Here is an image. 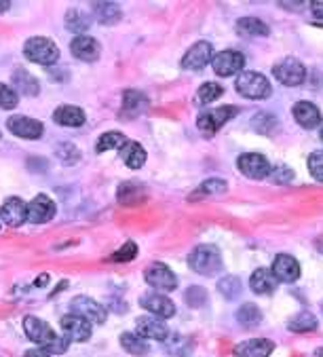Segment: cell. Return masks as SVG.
<instances>
[{
	"label": "cell",
	"mask_w": 323,
	"mask_h": 357,
	"mask_svg": "<svg viewBox=\"0 0 323 357\" xmlns=\"http://www.w3.org/2000/svg\"><path fill=\"white\" fill-rule=\"evenodd\" d=\"M24 330H26L28 338L32 342H36L40 349H45L47 353L59 355V353H63V351L68 349V338L57 336L47 321H42V319H38L34 315H26L24 317Z\"/></svg>",
	"instance_id": "6da1fadb"
},
{
	"label": "cell",
	"mask_w": 323,
	"mask_h": 357,
	"mask_svg": "<svg viewBox=\"0 0 323 357\" xmlns=\"http://www.w3.org/2000/svg\"><path fill=\"white\" fill-rule=\"evenodd\" d=\"M188 266L205 277H212L222 271V256L216 245H197L188 256Z\"/></svg>",
	"instance_id": "7a4b0ae2"
},
{
	"label": "cell",
	"mask_w": 323,
	"mask_h": 357,
	"mask_svg": "<svg viewBox=\"0 0 323 357\" xmlns=\"http://www.w3.org/2000/svg\"><path fill=\"white\" fill-rule=\"evenodd\" d=\"M237 91L247 100H265L271 96V83L260 73H241L235 83Z\"/></svg>",
	"instance_id": "3957f363"
},
{
	"label": "cell",
	"mask_w": 323,
	"mask_h": 357,
	"mask_svg": "<svg viewBox=\"0 0 323 357\" xmlns=\"http://www.w3.org/2000/svg\"><path fill=\"white\" fill-rule=\"evenodd\" d=\"M24 53L30 61L40 63V66H51L59 59V49L53 40L42 38V36H34L24 45Z\"/></svg>",
	"instance_id": "277c9868"
},
{
	"label": "cell",
	"mask_w": 323,
	"mask_h": 357,
	"mask_svg": "<svg viewBox=\"0 0 323 357\" xmlns=\"http://www.w3.org/2000/svg\"><path fill=\"white\" fill-rule=\"evenodd\" d=\"M273 75H275V79L281 85H285V87H298L306 79V68L296 57H285V59H281V61H277L273 66Z\"/></svg>",
	"instance_id": "5b68a950"
},
{
	"label": "cell",
	"mask_w": 323,
	"mask_h": 357,
	"mask_svg": "<svg viewBox=\"0 0 323 357\" xmlns=\"http://www.w3.org/2000/svg\"><path fill=\"white\" fill-rule=\"evenodd\" d=\"M144 279L148 285H152L155 290H163V292H171L178 288V277L175 273L163 264V262H152L146 271H144Z\"/></svg>",
	"instance_id": "8992f818"
},
{
	"label": "cell",
	"mask_w": 323,
	"mask_h": 357,
	"mask_svg": "<svg viewBox=\"0 0 323 357\" xmlns=\"http://www.w3.org/2000/svg\"><path fill=\"white\" fill-rule=\"evenodd\" d=\"M237 167L243 176L251 178V180H265L271 176V163L258 153H247V155H241L237 159Z\"/></svg>",
	"instance_id": "52a82bcc"
},
{
	"label": "cell",
	"mask_w": 323,
	"mask_h": 357,
	"mask_svg": "<svg viewBox=\"0 0 323 357\" xmlns=\"http://www.w3.org/2000/svg\"><path fill=\"white\" fill-rule=\"evenodd\" d=\"M212 66L218 77H230V75H237L239 70H243L245 57H243V53H239L235 49H226V51H220L214 55Z\"/></svg>",
	"instance_id": "ba28073f"
},
{
	"label": "cell",
	"mask_w": 323,
	"mask_h": 357,
	"mask_svg": "<svg viewBox=\"0 0 323 357\" xmlns=\"http://www.w3.org/2000/svg\"><path fill=\"white\" fill-rule=\"evenodd\" d=\"M70 309H72V313L85 317L89 324H97L100 326V324H106V319H108L106 309L100 303H95L93 298H89V296H77V298H72Z\"/></svg>",
	"instance_id": "9c48e42d"
},
{
	"label": "cell",
	"mask_w": 323,
	"mask_h": 357,
	"mask_svg": "<svg viewBox=\"0 0 323 357\" xmlns=\"http://www.w3.org/2000/svg\"><path fill=\"white\" fill-rule=\"evenodd\" d=\"M63 334H66L68 340H74V342H85L91 338V324L77 315V313H68V315H63L61 321H59Z\"/></svg>",
	"instance_id": "30bf717a"
},
{
	"label": "cell",
	"mask_w": 323,
	"mask_h": 357,
	"mask_svg": "<svg viewBox=\"0 0 323 357\" xmlns=\"http://www.w3.org/2000/svg\"><path fill=\"white\" fill-rule=\"evenodd\" d=\"M212 59H214V47L207 40H201L186 51V55L182 57V68L184 70H203Z\"/></svg>",
	"instance_id": "8fae6325"
},
{
	"label": "cell",
	"mask_w": 323,
	"mask_h": 357,
	"mask_svg": "<svg viewBox=\"0 0 323 357\" xmlns=\"http://www.w3.org/2000/svg\"><path fill=\"white\" fill-rule=\"evenodd\" d=\"M237 114V108L233 106H222L216 110H207L197 119V127L205 133H216L220 127H224L233 116Z\"/></svg>",
	"instance_id": "7c38bea8"
},
{
	"label": "cell",
	"mask_w": 323,
	"mask_h": 357,
	"mask_svg": "<svg viewBox=\"0 0 323 357\" xmlns=\"http://www.w3.org/2000/svg\"><path fill=\"white\" fill-rule=\"evenodd\" d=\"M0 220L9 227H22L28 220V203L19 197H11L0 207Z\"/></svg>",
	"instance_id": "4fadbf2b"
},
{
	"label": "cell",
	"mask_w": 323,
	"mask_h": 357,
	"mask_svg": "<svg viewBox=\"0 0 323 357\" xmlns=\"http://www.w3.org/2000/svg\"><path fill=\"white\" fill-rule=\"evenodd\" d=\"M7 127L13 135L24 137V139H38L45 131L42 123L30 116H11L7 121Z\"/></svg>",
	"instance_id": "5bb4252c"
},
{
	"label": "cell",
	"mask_w": 323,
	"mask_h": 357,
	"mask_svg": "<svg viewBox=\"0 0 323 357\" xmlns=\"http://www.w3.org/2000/svg\"><path fill=\"white\" fill-rule=\"evenodd\" d=\"M55 216V203L47 195H36L28 203V220L34 225H45Z\"/></svg>",
	"instance_id": "9a60e30c"
},
{
	"label": "cell",
	"mask_w": 323,
	"mask_h": 357,
	"mask_svg": "<svg viewBox=\"0 0 323 357\" xmlns=\"http://www.w3.org/2000/svg\"><path fill=\"white\" fill-rule=\"evenodd\" d=\"M249 288L260 296H271L279 288V279L271 268H255L249 279Z\"/></svg>",
	"instance_id": "2e32d148"
},
{
	"label": "cell",
	"mask_w": 323,
	"mask_h": 357,
	"mask_svg": "<svg viewBox=\"0 0 323 357\" xmlns=\"http://www.w3.org/2000/svg\"><path fill=\"white\" fill-rule=\"evenodd\" d=\"M271 271L275 273V277L279 279V283H281V281H283V283H294V281L300 277V264H298V260H296L294 256H290V254H279V256L275 258Z\"/></svg>",
	"instance_id": "e0dca14e"
},
{
	"label": "cell",
	"mask_w": 323,
	"mask_h": 357,
	"mask_svg": "<svg viewBox=\"0 0 323 357\" xmlns=\"http://www.w3.org/2000/svg\"><path fill=\"white\" fill-rule=\"evenodd\" d=\"M140 305L146 311H150L155 317H161V319H169L175 315V305L163 294H146L140 298Z\"/></svg>",
	"instance_id": "ac0fdd59"
},
{
	"label": "cell",
	"mask_w": 323,
	"mask_h": 357,
	"mask_svg": "<svg viewBox=\"0 0 323 357\" xmlns=\"http://www.w3.org/2000/svg\"><path fill=\"white\" fill-rule=\"evenodd\" d=\"M275 351L273 340L267 338H251L235 347V357H271Z\"/></svg>",
	"instance_id": "d6986e66"
},
{
	"label": "cell",
	"mask_w": 323,
	"mask_h": 357,
	"mask_svg": "<svg viewBox=\"0 0 323 357\" xmlns=\"http://www.w3.org/2000/svg\"><path fill=\"white\" fill-rule=\"evenodd\" d=\"M70 51L77 59H83V61H95L102 53V47L95 38L91 36H77L72 43H70Z\"/></svg>",
	"instance_id": "ffe728a7"
},
{
	"label": "cell",
	"mask_w": 323,
	"mask_h": 357,
	"mask_svg": "<svg viewBox=\"0 0 323 357\" xmlns=\"http://www.w3.org/2000/svg\"><path fill=\"white\" fill-rule=\"evenodd\" d=\"M292 114L296 119V123L304 129H315L321 125V112L315 104L310 102H298L294 108H292Z\"/></svg>",
	"instance_id": "44dd1931"
},
{
	"label": "cell",
	"mask_w": 323,
	"mask_h": 357,
	"mask_svg": "<svg viewBox=\"0 0 323 357\" xmlns=\"http://www.w3.org/2000/svg\"><path fill=\"white\" fill-rule=\"evenodd\" d=\"M136 324H138V334L142 338L161 340V342L167 338V326L161 317H140Z\"/></svg>",
	"instance_id": "7402d4cb"
},
{
	"label": "cell",
	"mask_w": 323,
	"mask_h": 357,
	"mask_svg": "<svg viewBox=\"0 0 323 357\" xmlns=\"http://www.w3.org/2000/svg\"><path fill=\"white\" fill-rule=\"evenodd\" d=\"M148 108V98L142 93V91H136V89H129L123 93V114L134 119V116H140L142 112H146Z\"/></svg>",
	"instance_id": "603a6c76"
},
{
	"label": "cell",
	"mask_w": 323,
	"mask_h": 357,
	"mask_svg": "<svg viewBox=\"0 0 323 357\" xmlns=\"http://www.w3.org/2000/svg\"><path fill=\"white\" fill-rule=\"evenodd\" d=\"M11 85H13V91L17 93H24V96H36L40 91L38 87V81L28 73L24 68H15V73L11 75Z\"/></svg>",
	"instance_id": "cb8c5ba5"
},
{
	"label": "cell",
	"mask_w": 323,
	"mask_h": 357,
	"mask_svg": "<svg viewBox=\"0 0 323 357\" xmlns=\"http://www.w3.org/2000/svg\"><path fill=\"white\" fill-rule=\"evenodd\" d=\"M53 121L63 127H81L85 123V112L77 106H59L53 112Z\"/></svg>",
	"instance_id": "d4e9b609"
},
{
	"label": "cell",
	"mask_w": 323,
	"mask_h": 357,
	"mask_svg": "<svg viewBox=\"0 0 323 357\" xmlns=\"http://www.w3.org/2000/svg\"><path fill=\"white\" fill-rule=\"evenodd\" d=\"M120 157L129 169H140L146 163V151L138 144V142H127V144L120 149Z\"/></svg>",
	"instance_id": "484cf974"
},
{
	"label": "cell",
	"mask_w": 323,
	"mask_h": 357,
	"mask_svg": "<svg viewBox=\"0 0 323 357\" xmlns=\"http://www.w3.org/2000/svg\"><path fill=\"white\" fill-rule=\"evenodd\" d=\"M120 347H123L127 353L136 355V357H144V355H148V351H150L146 338H142L140 334H134V332H123V334H120Z\"/></svg>",
	"instance_id": "4316f807"
},
{
	"label": "cell",
	"mask_w": 323,
	"mask_h": 357,
	"mask_svg": "<svg viewBox=\"0 0 323 357\" xmlns=\"http://www.w3.org/2000/svg\"><path fill=\"white\" fill-rule=\"evenodd\" d=\"M262 311L258 309V305H253V303H245V305H241L239 307V311H237V321L243 326V328H258L262 324Z\"/></svg>",
	"instance_id": "83f0119b"
},
{
	"label": "cell",
	"mask_w": 323,
	"mask_h": 357,
	"mask_svg": "<svg viewBox=\"0 0 323 357\" xmlns=\"http://www.w3.org/2000/svg\"><path fill=\"white\" fill-rule=\"evenodd\" d=\"M269 26L258 17H243L237 22V34L241 36H269Z\"/></svg>",
	"instance_id": "f1b7e54d"
},
{
	"label": "cell",
	"mask_w": 323,
	"mask_h": 357,
	"mask_svg": "<svg viewBox=\"0 0 323 357\" xmlns=\"http://www.w3.org/2000/svg\"><path fill=\"white\" fill-rule=\"evenodd\" d=\"M91 11H93L95 20L100 24H104V26L116 24L120 20V9L114 3H93L91 5Z\"/></svg>",
	"instance_id": "f546056e"
},
{
	"label": "cell",
	"mask_w": 323,
	"mask_h": 357,
	"mask_svg": "<svg viewBox=\"0 0 323 357\" xmlns=\"http://www.w3.org/2000/svg\"><path fill=\"white\" fill-rule=\"evenodd\" d=\"M317 317L308 311H300L298 315H294L290 321H287V330L290 332H298V334H304V332H315L317 330Z\"/></svg>",
	"instance_id": "4dcf8cb0"
},
{
	"label": "cell",
	"mask_w": 323,
	"mask_h": 357,
	"mask_svg": "<svg viewBox=\"0 0 323 357\" xmlns=\"http://www.w3.org/2000/svg\"><path fill=\"white\" fill-rule=\"evenodd\" d=\"M89 26H91V17H89L85 11H81V9H70V11L66 13V28H68L70 32L83 36V32L89 30Z\"/></svg>",
	"instance_id": "1f68e13d"
},
{
	"label": "cell",
	"mask_w": 323,
	"mask_h": 357,
	"mask_svg": "<svg viewBox=\"0 0 323 357\" xmlns=\"http://www.w3.org/2000/svg\"><path fill=\"white\" fill-rule=\"evenodd\" d=\"M127 144V137L120 131H106L100 135L95 153H106V151H114V149H123Z\"/></svg>",
	"instance_id": "d6a6232c"
},
{
	"label": "cell",
	"mask_w": 323,
	"mask_h": 357,
	"mask_svg": "<svg viewBox=\"0 0 323 357\" xmlns=\"http://www.w3.org/2000/svg\"><path fill=\"white\" fill-rule=\"evenodd\" d=\"M241 290H243L241 279L235 277V275H226V277H222V279L218 281V292H220L224 298H228V301L237 298V296L241 294Z\"/></svg>",
	"instance_id": "836d02e7"
},
{
	"label": "cell",
	"mask_w": 323,
	"mask_h": 357,
	"mask_svg": "<svg viewBox=\"0 0 323 357\" xmlns=\"http://www.w3.org/2000/svg\"><path fill=\"white\" fill-rule=\"evenodd\" d=\"M165 349H167V353L173 355V357H184V355L190 353L192 342H190V338H186V336L173 334L171 338H165Z\"/></svg>",
	"instance_id": "e575fe53"
},
{
	"label": "cell",
	"mask_w": 323,
	"mask_h": 357,
	"mask_svg": "<svg viewBox=\"0 0 323 357\" xmlns=\"http://www.w3.org/2000/svg\"><path fill=\"white\" fill-rule=\"evenodd\" d=\"M277 127V119L269 112H258L253 119H251V129L262 133V135H271Z\"/></svg>",
	"instance_id": "d590c367"
},
{
	"label": "cell",
	"mask_w": 323,
	"mask_h": 357,
	"mask_svg": "<svg viewBox=\"0 0 323 357\" xmlns=\"http://www.w3.org/2000/svg\"><path fill=\"white\" fill-rule=\"evenodd\" d=\"M184 301L192 309H201V307L207 305V290L201 288V285H190V288L186 290V294H184Z\"/></svg>",
	"instance_id": "8d00e7d4"
},
{
	"label": "cell",
	"mask_w": 323,
	"mask_h": 357,
	"mask_svg": "<svg viewBox=\"0 0 323 357\" xmlns=\"http://www.w3.org/2000/svg\"><path fill=\"white\" fill-rule=\"evenodd\" d=\"M224 91H222V87L218 85V83H203L201 87H199V93H197V98H199V102L205 106V104H212V102H216L220 96H222Z\"/></svg>",
	"instance_id": "74e56055"
},
{
	"label": "cell",
	"mask_w": 323,
	"mask_h": 357,
	"mask_svg": "<svg viewBox=\"0 0 323 357\" xmlns=\"http://www.w3.org/2000/svg\"><path fill=\"white\" fill-rule=\"evenodd\" d=\"M226 188H228V184H226L224 180L212 178V180H205V182L199 186V190H197L195 197H203V195H222V192H226Z\"/></svg>",
	"instance_id": "f35d334b"
},
{
	"label": "cell",
	"mask_w": 323,
	"mask_h": 357,
	"mask_svg": "<svg viewBox=\"0 0 323 357\" xmlns=\"http://www.w3.org/2000/svg\"><path fill=\"white\" fill-rule=\"evenodd\" d=\"M138 256V245L134 243V241H125L123 245H120V250H116L114 254H112V262H129V260H134Z\"/></svg>",
	"instance_id": "ab89813d"
},
{
	"label": "cell",
	"mask_w": 323,
	"mask_h": 357,
	"mask_svg": "<svg viewBox=\"0 0 323 357\" xmlns=\"http://www.w3.org/2000/svg\"><path fill=\"white\" fill-rule=\"evenodd\" d=\"M17 104H19V98H17V93L13 91V87L0 83V108L13 110Z\"/></svg>",
	"instance_id": "60d3db41"
},
{
	"label": "cell",
	"mask_w": 323,
	"mask_h": 357,
	"mask_svg": "<svg viewBox=\"0 0 323 357\" xmlns=\"http://www.w3.org/2000/svg\"><path fill=\"white\" fill-rule=\"evenodd\" d=\"M308 172L315 180L323 182V153L317 151L308 157Z\"/></svg>",
	"instance_id": "b9f144b4"
},
{
	"label": "cell",
	"mask_w": 323,
	"mask_h": 357,
	"mask_svg": "<svg viewBox=\"0 0 323 357\" xmlns=\"http://www.w3.org/2000/svg\"><path fill=\"white\" fill-rule=\"evenodd\" d=\"M271 178H273L275 184H287V182L294 180V172L287 165H279V167L271 169Z\"/></svg>",
	"instance_id": "7bdbcfd3"
},
{
	"label": "cell",
	"mask_w": 323,
	"mask_h": 357,
	"mask_svg": "<svg viewBox=\"0 0 323 357\" xmlns=\"http://www.w3.org/2000/svg\"><path fill=\"white\" fill-rule=\"evenodd\" d=\"M57 157L59 159H63L66 163H74V161H79V157H81V153H79V149H74L72 144H63V146H59L57 149Z\"/></svg>",
	"instance_id": "ee69618b"
},
{
	"label": "cell",
	"mask_w": 323,
	"mask_h": 357,
	"mask_svg": "<svg viewBox=\"0 0 323 357\" xmlns=\"http://www.w3.org/2000/svg\"><path fill=\"white\" fill-rule=\"evenodd\" d=\"M24 357H51V353H47L45 349H30V351H26Z\"/></svg>",
	"instance_id": "f6af8a7d"
},
{
	"label": "cell",
	"mask_w": 323,
	"mask_h": 357,
	"mask_svg": "<svg viewBox=\"0 0 323 357\" xmlns=\"http://www.w3.org/2000/svg\"><path fill=\"white\" fill-rule=\"evenodd\" d=\"M310 11H313L315 17L323 20V0H319V3H313V5H310Z\"/></svg>",
	"instance_id": "bcb514c9"
},
{
	"label": "cell",
	"mask_w": 323,
	"mask_h": 357,
	"mask_svg": "<svg viewBox=\"0 0 323 357\" xmlns=\"http://www.w3.org/2000/svg\"><path fill=\"white\" fill-rule=\"evenodd\" d=\"M9 7H11V3H9V0H0V13L9 11Z\"/></svg>",
	"instance_id": "7dc6e473"
},
{
	"label": "cell",
	"mask_w": 323,
	"mask_h": 357,
	"mask_svg": "<svg viewBox=\"0 0 323 357\" xmlns=\"http://www.w3.org/2000/svg\"><path fill=\"white\" fill-rule=\"evenodd\" d=\"M315 248H317V252H319V254H323V237H319V239H317Z\"/></svg>",
	"instance_id": "c3c4849f"
},
{
	"label": "cell",
	"mask_w": 323,
	"mask_h": 357,
	"mask_svg": "<svg viewBox=\"0 0 323 357\" xmlns=\"http://www.w3.org/2000/svg\"><path fill=\"white\" fill-rule=\"evenodd\" d=\"M315 357H323V347L315 349Z\"/></svg>",
	"instance_id": "681fc988"
},
{
	"label": "cell",
	"mask_w": 323,
	"mask_h": 357,
	"mask_svg": "<svg viewBox=\"0 0 323 357\" xmlns=\"http://www.w3.org/2000/svg\"><path fill=\"white\" fill-rule=\"evenodd\" d=\"M319 137H321V142H323V127H321V135H319Z\"/></svg>",
	"instance_id": "f907efd6"
},
{
	"label": "cell",
	"mask_w": 323,
	"mask_h": 357,
	"mask_svg": "<svg viewBox=\"0 0 323 357\" xmlns=\"http://www.w3.org/2000/svg\"><path fill=\"white\" fill-rule=\"evenodd\" d=\"M321 313H323V303H321Z\"/></svg>",
	"instance_id": "816d5d0a"
}]
</instances>
